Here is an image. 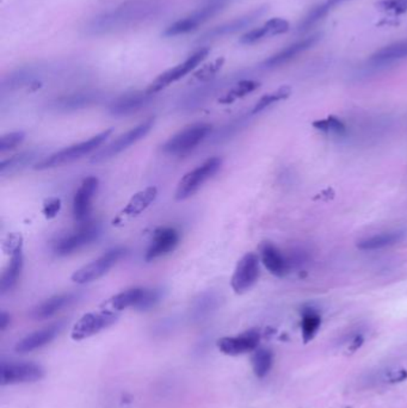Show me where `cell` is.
<instances>
[{
  "label": "cell",
  "mask_w": 407,
  "mask_h": 408,
  "mask_svg": "<svg viewBox=\"0 0 407 408\" xmlns=\"http://www.w3.org/2000/svg\"><path fill=\"white\" fill-rule=\"evenodd\" d=\"M235 0H201L202 4H207V3H214V4H221L225 5V6H228V5L232 4Z\"/></svg>",
  "instance_id": "b9f144b4"
},
{
  "label": "cell",
  "mask_w": 407,
  "mask_h": 408,
  "mask_svg": "<svg viewBox=\"0 0 407 408\" xmlns=\"http://www.w3.org/2000/svg\"><path fill=\"white\" fill-rule=\"evenodd\" d=\"M163 10L161 0H125L116 8L91 18L84 27L89 36H103L123 32L154 20Z\"/></svg>",
  "instance_id": "6da1fadb"
},
{
  "label": "cell",
  "mask_w": 407,
  "mask_h": 408,
  "mask_svg": "<svg viewBox=\"0 0 407 408\" xmlns=\"http://www.w3.org/2000/svg\"><path fill=\"white\" fill-rule=\"evenodd\" d=\"M118 314L113 311H92L82 315L72 328L73 340H84L114 325Z\"/></svg>",
  "instance_id": "30bf717a"
},
{
  "label": "cell",
  "mask_w": 407,
  "mask_h": 408,
  "mask_svg": "<svg viewBox=\"0 0 407 408\" xmlns=\"http://www.w3.org/2000/svg\"><path fill=\"white\" fill-rule=\"evenodd\" d=\"M321 318L317 311L313 309H306L302 313V338L303 342H308L317 335L318 330L320 328Z\"/></svg>",
  "instance_id": "f1b7e54d"
},
{
  "label": "cell",
  "mask_w": 407,
  "mask_h": 408,
  "mask_svg": "<svg viewBox=\"0 0 407 408\" xmlns=\"http://www.w3.org/2000/svg\"><path fill=\"white\" fill-rule=\"evenodd\" d=\"M75 301V294H60V295L51 296L49 299L39 304L32 311V316L35 320L49 319L55 314H58L63 308L68 307Z\"/></svg>",
  "instance_id": "603a6c76"
},
{
  "label": "cell",
  "mask_w": 407,
  "mask_h": 408,
  "mask_svg": "<svg viewBox=\"0 0 407 408\" xmlns=\"http://www.w3.org/2000/svg\"><path fill=\"white\" fill-rule=\"evenodd\" d=\"M292 94V89L289 86H282L280 89H276L274 92L271 94H265L263 96L257 104L255 105V108L252 110V113H262L263 110H265L266 108H269L270 105L277 103V101H283V99H287Z\"/></svg>",
  "instance_id": "1f68e13d"
},
{
  "label": "cell",
  "mask_w": 407,
  "mask_h": 408,
  "mask_svg": "<svg viewBox=\"0 0 407 408\" xmlns=\"http://www.w3.org/2000/svg\"><path fill=\"white\" fill-rule=\"evenodd\" d=\"M25 139V132H12L1 136L0 139V153H6L18 147Z\"/></svg>",
  "instance_id": "836d02e7"
},
{
  "label": "cell",
  "mask_w": 407,
  "mask_h": 408,
  "mask_svg": "<svg viewBox=\"0 0 407 408\" xmlns=\"http://www.w3.org/2000/svg\"><path fill=\"white\" fill-rule=\"evenodd\" d=\"M268 6H261V8H255L252 11L249 12L244 16L238 17L231 22H226V23L220 24L218 27H213L207 32H204L200 41H212V39H221L225 36L233 35L237 32H242L244 29L250 27L255 23L256 20H258L261 17L264 16L268 12Z\"/></svg>",
  "instance_id": "4fadbf2b"
},
{
  "label": "cell",
  "mask_w": 407,
  "mask_h": 408,
  "mask_svg": "<svg viewBox=\"0 0 407 408\" xmlns=\"http://www.w3.org/2000/svg\"><path fill=\"white\" fill-rule=\"evenodd\" d=\"M348 0H326L321 4L315 5L311 8L310 11L306 13V16L302 18L301 22L299 23V32H307L311 27H314L315 24L319 23L324 20L333 8H337L338 5H342Z\"/></svg>",
  "instance_id": "d4e9b609"
},
{
  "label": "cell",
  "mask_w": 407,
  "mask_h": 408,
  "mask_svg": "<svg viewBox=\"0 0 407 408\" xmlns=\"http://www.w3.org/2000/svg\"><path fill=\"white\" fill-rule=\"evenodd\" d=\"M407 58V39L398 41L396 43L388 44L381 48L370 56L369 61L374 65H386V63H396L398 60Z\"/></svg>",
  "instance_id": "484cf974"
},
{
  "label": "cell",
  "mask_w": 407,
  "mask_h": 408,
  "mask_svg": "<svg viewBox=\"0 0 407 408\" xmlns=\"http://www.w3.org/2000/svg\"><path fill=\"white\" fill-rule=\"evenodd\" d=\"M44 369L32 361H1L0 366V385H20L32 383L44 378Z\"/></svg>",
  "instance_id": "9c48e42d"
},
{
  "label": "cell",
  "mask_w": 407,
  "mask_h": 408,
  "mask_svg": "<svg viewBox=\"0 0 407 408\" xmlns=\"http://www.w3.org/2000/svg\"><path fill=\"white\" fill-rule=\"evenodd\" d=\"M403 237H405V232L403 230L384 232V233L376 234V235L361 240L357 244V249L361 251H375V249H384V247L399 244L400 241L403 240Z\"/></svg>",
  "instance_id": "cb8c5ba5"
},
{
  "label": "cell",
  "mask_w": 407,
  "mask_h": 408,
  "mask_svg": "<svg viewBox=\"0 0 407 408\" xmlns=\"http://www.w3.org/2000/svg\"><path fill=\"white\" fill-rule=\"evenodd\" d=\"M99 180L97 177H87L82 180L73 199V218L79 223H87L92 210V201L97 194Z\"/></svg>",
  "instance_id": "5bb4252c"
},
{
  "label": "cell",
  "mask_w": 407,
  "mask_h": 408,
  "mask_svg": "<svg viewBox=\"0 0 407 408\" xmlns=\"http://www.w3.org/2000/svg\"><path fill=\"white\" fill-rule=\"evenodd\" d=\"M101 233L99 225L94 223H82V227L73 234L63 237L59 242H56L54 252L60 256H70L72 253L77 252L85 246L90 245L92 241L97 239Z\"/></svg>",
  "instance_id": "7c38bea8"
},
{
  "label": "cell",
  "mask_w": 407,
  "mask_h": 408,
  "mask_svg": "<svg viewBox=\"0 0 407 408\" xmlns=\"http://www.w3.org/2000/svg\"><path fill=\"white\" fill-rule=\"evenodd\" d=\"M154 125V118L142 122L140 125L134 127L127 132H123L122 135L118 136L113 142H110L106 147L98 149L94 156H91V163H99L106 160H110L114 156H118L120 153L125 152L130 146L137 144V141L144 139L153 128Z\"/></svg>",
  "instance_id": "5b68a950"
},
{
  "label": "cell",
  "mask_w": 407,
  "mask_h": 408,
  "mask_svg": "<svg viewBox=\"0 0 407 408\" xmlns=\"http://www.w3.org/2000/svg\"><path fill=\"white\" fill-rule=\"evenodd\" d=\"M10 261L8 266L3 272L1 280H0V292L4 295L6 292H11L16 287L20 280L22 268H23V247L15 249L10 253Z\"/></svg>",
  "instance_id": "7402d4cb"
},
{
  "label": "cell",
  "mask_w": 407,
  "mask_h": 408,
  "mask_svg": "<svg viewBox=\"0 0 407 408\" xmlns=\"http://www.w3.org/2000/svg\"><path fill=\"white\" fill-rule=\"evenodd\" d=\"M152 94L147 92H133L118 98L110 105V113L114 116H125L142 109L151 99Z\"/></svg>",
  "instance_id": "44dd1931"
},
{
  "label": "cell",
  "mask_w": 407,
  "mask_h": 408,
  "mask_svg": "<svg viewBox=\"0 0 407 408\" xmlns=\"http://www.w3.org/2000/svg\"><path fill=\"white\" fill-rule=\"evenodd\" d=\"M312 125L320 132H336V134H344L346 132V127L343 123V120L336 116H329L324 120H314Z\"/></svg>",
  "instance_id": "d6a6232c"
},
{
  "label": "cell",
  "mask_w": 407,
  "mask_h": 408,
  "mask_svg": "<svg viewBox=\"0 0 407 408\" xmlns=\"http://www.w3.org/2000/svg\"><path fill=\"white\" fill-rule=\"evenodd\" d=\"M376 8L398 16L407 11V0H381L376 4Z\"/></svg>",
  "instance_id": "e575fe53"
},
{
  "label": "cell",
  "mask_w": 407,
  "mask_h": 408,
  "mask_svg": "<svg viewBox=\"0 0 407 408\" xmlns=\"http://www.w3.org/2000/svg\"><path fill=\"white\" fill-rule=\"evenodd\" d=\"M227 6L214 3H207L195 11L192 12L188 16L183 17L166 27L164 32L165 37H177V36L187 35L189 32H195L197 27L207 23L208 20H212L213 17L219 15Z\"/></svg>",
  "instance_id": "52a82bcc"
},
{
  "label": "cell",
  "mask_w": 407,
  "mask_h": 408,
  "mask_svg": "<svg viewBox=\"0 0 407 408\" xmlns=\"http://www.w3.org/2000/svg\"><path fill=\"white\" fill-rule=\"evenodd\" d=\"M274 361V354L268 349H257L252 356V368L256 376L262 378L270 371Z\"/></svg>",
  "instance_id": "4dcf8cb0"
},
{
  "label": "cell",
  "mask_w": 407,
  "mask_h": 408,
  "mask_svg": "<svg viewBox=\"0 0 407 408\" xmlns=\"http://www.w3.org/2000/svg\"><path fill=\"white\" fill-rule=\"evenodd\" d=\"M259 86L261 84L255 80H243V82H238L233 89H230L227 94L220 98L219 103L220 104H231L237 99L252 94L253 91L258 89Z\"/></svg>",
  "instance_id": "f546056e"
},
{
  "label": "cell",
  "mask_w": 407,
  "mask_h": 408,
  "mask_svg": "<svg viewBox=\"0 0 407 408\" xmlns=\"http://www.w3.org/2000/svg\"><path fill=\"white\" fill-rule=\"evenodd\" d=\"M259 256L256 253H246L238 261L231 280V287L235 294L249 292L259 278Z\"/></svg>",
  "instance_id": "8fae6325"
},
{
  "label": "cell",
  "mask_w": 407,
  "mask_h": 408,
  "mask_svg": "<svg viewBox=\"0 0 407 408\" xmlns=\"http://www.w3.org/2000/svg\"><path fill=\"white\" fill-rule=\"evenodd\" d=\"M180 232L173 227H161L153 234L152 242L146 252V261H153L168 256L180 244Z\"/></svg>",
  "instance_id": "9a60e30c"
},
{
  "label": "cell",
  "mask_w": 407,
  "mask_h": 408,
  "mask_svg": "<svg viewBox=\"0 0 407 408\" xmlns=\"http://www.w3.org/2000/svg\"><path fill=\"white\" fill-rule=\"evenodd\" d=\"M221 166H223V159L219 156H213L192 171L185 173L177 184L175 199L177 201H185V199H190L197 191L200 190L201 187H204V184L207 183L209 179H212L219 172Z\"/></svg>",
  "instance_id": "277c9868"
},
{
  "label": "cell",
  "mask_w": 407,
  "mask_h": 408,
  "mask_svg": "<svg viewBox=\"0 0 407 408\" xmlns=\"http://www.w3.org/2000/svg\"><path fill=\"white\" fill-rule=\"evenodd\" d=\"M209 51H211L209 48H201L200 51H197L192 56H189L184 63H180L176 67L170 68L164 73H161L157 79L153 80L152 84L146 89V92L149 94H158V92H161V89H166L173 82L184 78L185 75L192 73L196 67L200 66L201 63H204L209 54Z\"/></svg>",
  "instance_id": "ba28073f"
},
{
  "label": "cell",
  "mask_w": 407,
  "mask_h": 408,
  "mask_svg": "<svg viewBox=\"0 0 407 408\" xmlns=\"http://www.w3.org/2000/svg\"><path fill=\"white\" fill-rule=\"evenodd\" d=\"M265 27H268L269 30V34H270V37L273 36L282 35V34H286V32H289L290 25L286 20L283 18H271V20L265 22Z\"/></svg>",
  "instance_id": "74e56055"
},
{
  "label": "cell",
  "mask_w": 407,
  "mask_h": 408,
  "mask_svg": "<svg viewBox=\"0 0 407 408\" xmlns=\"http://www.w3.org/2000/svg\"><path fill=\"white\" fill-rule=\"evenodd\" d=\"M125 254V249L122 247L110 249L97 259L75 270L72 275L71 280L77 284L92 283L94 280H99L106 275L111 268H114L115 265L118 264V261H121L122 256Z\"/></svg>",
  "instance_id": "8992f818"
},
{
  "label": "cell",
  "mask_w": 407,
  "mask_h": 408,
  "mask_svg": "<svg viewBox=\"0 0 407 408\" xmlns=\"http://www.w3.org/2000/svg\"><path fill=\"white\" fill-rule=\"evenodd\" d=\"M259 259L264 268L274 276L281 278L289 272V261L270 241H264L259 245Z\"/></svg>",
  "instance_id": "ffe728a7"
},
{
  "label": "cell",
  "mask_w": 407,
  "mask_h": 408,
  "mask_svg": "<svg viewBox=\"0 0 407 408\" xmlns=\"http://www.w3.org/2000/svg\"><path fill=\"white\" fill-rule=\"evenodd\" d=\"M320 39V34H317V35L306 37V39H301L299 42L293 43V44H290L282 51H280L276 54L271 55L266 60H264L262 66L264 68H276V67L283 66V65L290 63L292 60H294L299 55L314 47Z\"/></svg>",
  "instance_id": "ac0fdd59"
},
{
  "label": "cell",
  "mask_w": 407,
  "mask_h": 408,
  "mask_svg": "<svg viewBox=\"0 0 407 408\" xmlns=\"http://www.w3.org/2000/svg\"><path fill=\"white\" fill-rule=\"evenodd\" d=\"M158 189L156 187H149L139 191L127 203V206L121 210V213L113 220V225H121L132 218L142 214L153 202L157 199Z\"/></svg>",
  "instance_id": "2e32d148"
},
{
  "label": "cell",
  "mask_w": 407,
  "mask_h": 408,
  "mask_svg": "<svg viewBox=\"0 0 407 408\" xmlns=\"http://www.w3.org/2000/svg\"><path fill=\"white\" fill-rule=\"evenodd\" d=\"M266 37H270V34H269V30H268V27L264 24L263 27H256V29H252L250 32H247L246 34H244L240 37V43L250 46V44L261 42Z\"/></svg>",
  "instance_id": "d590c367"
},
{
  "label": "cell",
  "mask_w": 407,
  "mask_h": 408,
  "mask_svg": "<svg viewBox=\"0 0 407 408\" xmlns=\"http://www.w3.org/2000/svg\"><path fill=\"white\" fill-rule=\"evenodd\" d=\"M259 340L261 335L258 330H251L235 337H223L218 342V347L223 354L228 356H239L257 350Z\"/></svg>",
  "instance_id": "e0dca14e"
},
{
  "label": "cell",
  "mask_w": 407,
  "mask_h": 408,
  "mask_svg": "<svg viewBox=\"0 0 407 408\" xmlns=\"http://www.w3.org/2000/svg\"><path fill=\"white\" fill-rule=\"evenodd\" d=\"M10 321H11L10 315H8L6 311H1V314H0V330H6L8 325H10Z\"/></svg>",
  "instance_id": "60d3db41"
},
{
  "label": "cell",
  "mask_w": 407,
  "mask_h": 408,
  "mask_svg": "<svg viewBox=\"0 0 407 408\" xmlns=\"http://www.w3.org/2000/svg\"><path fill=\"white\" fill-rule=\"evenodd\" d=\"M61 206H63L61 199L58 197H49V199H44V208H42L44 218L48 220L54 218L56 215L59 214Z\"/></svg>",
  "instance_id": "ab89813d"
},
{
  "label": "cell",
  "mask_w": 407,
  "mask_h": 408,
  "mask_svg": "<svg viewBox=\"0 0 407 408\" xmlns=\"http://www.w3.org/2000/svg\"><path fill=\"white\" fill-rule=\"evenodd\" d=\"M61 328H63V323H58L35 330L27 337H24L23 339H20L15 346V351L18 354H29L32 351L39 350L41 347L53 342L56 338V335H59Z\"/></svg>",
  "instance_id": "d6986e66"
},
{
  "label": "cell",
  "mask_w": 407,
  "mask_h": 408,
  "mask_svg": "<svg viewBox=\"0 0 407 408\" xmlns=\"http://www.w3.org/2000/svg\"><path fill=\"white\" fill-rule=\"evenodd\" d=\"M113 132H114L113 128L106 129L104 132H99L87 140L63 148L51 156L42 158L39 163H35L34 168L37 171H44V170L60 168L63 165L75 163L77 160L82 159L84 156H89L90 153L97 151L98 148L101 147L106 142V139L113 134Z\"/></svg>",
  "instance_id": "7a4b0ae2"
},
{
  "label": "cell",
  "mask_w": 407,
  "mask_h": 408,
  "mask_svg": "<svg viewBox=\"0 0 407 408\" xmlns=\"http://www.w3.org/2000/svg\"><path fill=\"white\" fill-rule=\"evenodd\" d=\"M213 130L209 123H194L171 136L164 144L163 152L168 156H184L202 144Z\"/></svg>",
  "instance_id": "3957f363"
},
{
  "label": "cell",
  "mask_w": 407,
  "mask_h": 408,
  "mask_svg": "<svg viewBox=\"0 0 407 408\" xmlns=\"http://www.w3.org/2000/svg\"><path fill=\"white\" fill-rule=\"evenodd\" d=\"M146 290L147 289L145 288L128 289V290L118 292L116 295L113 296L106 302V304H109L111 309L116 311H125L127 308H137L142 302V299H144Z\"/></svg>",
  "instance_id": "4316f807"
},
{
  "label": "cell",
  "mask_w": 407,
  "mask_h": 408,
  "mask_svg": "<svg viewBox=\"0 0 407 408\" xmlns=\"http://www.w3.org/2000/svg\"><path fill=\"white\" fill-rule=\"evenodd\" d=\"M159 301H161V292H158L156 289H147L144 299H142V302L139 304L137 309V311H149Z\"/></svg>",
  "instance_id": "f35d334b"
},
{
  "label": "cell",
  "mask_w": 407,
  "mask_h": 408,
  "mask_svg": "<svg viewBox=\"0 0 407 408\" xmlns=\"http://www.w3.org/2000/svg\"><path fill=\"white\" fill-rule=\"evenodd\" d=\"M223 65V58H218L214 63H209L204 68H201L199 72H196L195 78L200 82H208L211 79L214 78L218 72L221 70Z\"/></svg>",
  "instance_id": "8d00e7d4"
},
{
  "label": "cell",
  "mask_w": 407,
  "mask_h": 408,
  "mask_svg": "<svg viewBox=\"0 0 407 408\" xmlns=\"http://www.w3.org/2000/svg\"><path fill=\"white\" fill-rule=\"evenodd\" d=\"M35 158V152L27 151V152L20 153V154L11 156L8 159L3 160L1 163H0V173H1V175L17 173L20 170H23L24 168H27V165L32 163Z\"/></svg>",
  "instance_id": "83f0119b"
}]
</instances>
